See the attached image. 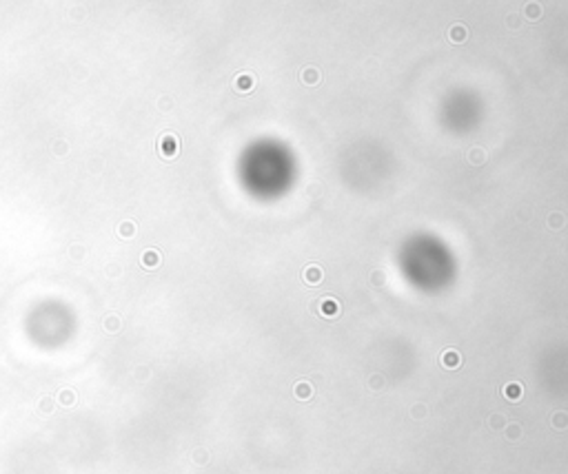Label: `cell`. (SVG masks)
<instances>
[{"instance_id": "obj_12", "label": "cell", "mask_w": 568, "mask_h": 474, "mask_svg": "<svg viewBox=\"0 0 568 474\" xmlns=\"http://www.w3.org/2000/svg\"><path fill=\"white\" fill-rule=\"evenodd\" d=\"M524 437V428L519 423H506V439L508 441H519V439Z\"/></svg>"}, {"instance_id": "obj_4", "label": "cell", "mask_w": 568, "mask_h": 474, "mask_svg": "<svg viewBox=\"0 0 568 474\" xmlns=\"http://www.w3.org/2000/svg\"><path fill=\"white\" fill-rule=\"evenodd\" d=\"M439 363H442L444 368H448V370H455V368L462 366V354L457 352V350L448 348L442 352V357H439Z\"/></svg>"}, {"instance_id": "obj_13", "label": "cell", "mask_w": 568, "mask_h": 474, "mask_svg": "<svg viewBox=\"0 0 568 474\" xmlns=\"http://www.w3.org/2000/svg\"><path fill=\"white\" fill-rule=\"evenodd\" d=\"M253 84H255V80H253V75H249V73L237 75V80H235V89H237V91H249Z\"/></svg>"}, {"instance_id": "obj_11", "label": "cell", "mask_w": 568, "mask_h": 474, "mask_svg": "<svg viewBox=\"0 0 568 474\" xmlns=\"http://www.w3.org/2000/svg\"><path fill=\"white\" fill-rule=\"evenodd\" d=\"M160 261H162L160 253L153 251V248H151V251H147V253L142 255V266H144V268H156V266L160 264Z\"/></svg>"}, {"instance_id": "obj_7", "label": "cell", "mask_w": 568, "mask_h": 474, "mask_svg": "<svg viewBox=\"0 0 568 474\" xmlns=\"http://www.w3.org/2000/svg\"><path fill=\"white\" fill-rule=\"evenodd\" d=\"M501 394H504L506 399H510V401H519V397H522V383H517V381L506 383L504 388H501Z\"/></svg>"}, {"instance_id": "obj_20", "label": "cell", "mask_w": 568, "mask_h": 474, "mask_svg": "<svg viewBox=\"0 0 568 474\" xmlns=\"http://www.w3.org/2000/svg\"><path fill=\"white\" fill-rule=\"evenodd\" d=\"M411 414H413V416H420V419H422V416H426V408L422 406V403H417V406L411 410Z\"/></svg>"}, {"instance_id": "obj_9", "label": "cell", "mask_w": 568, "mask_h": 474, "mask_svg": "<svg viewBox=\"0 0 568 474\" xmlns=\"http://www.w3.org/2000/svg\"><path fill=\"white\" fill-rule=\"evenodd\" d=\"M541 13H544V9H541L539 2H528L526 7H524V16H526V20H531V22L539 20Z\"/></svg>"}, {"instance_id": "obj_1", "label": "cell", "mask_w": 568, "mask_h": 474, "mask_svg": "<svg viewBox=\"0 0 568 474\" xmlns=\"http://www.w3.org/2000/svg\"><path fill=\"white\" fill-rule=\"evenodd\" d=\"M158 153L167 159L175 158V155L180 153V140L173 135V133H165V135L158 140Z\"/></svg>"}, {"instance_id": "obj_22", "label": "cell", "mask_w": 568, "mask_h": 474, "mask_svg": "<svg viewBox=\"0 0 568 474\" xmlns=\"http://www.w3.org/2000/svg\"><path fill=\"white\" fill-rule=\"evenodd\" d=\"M40 408H42V412H49V410H51V399H49V397L42 399V401H40Z\"/></svg>"}, {"instance_id": "obj_18", "label": "cell", "mask_w": 568, "mask_h": 474, "mask_svg": "<svg viewBox=\"0 0 568 474\" xmlns=\"http://www.w3.org/2000/svg\"><path fill=\"white\" fill-rule=\"evenodd\" d=\"M468 159H470V162H475V164H482V162H484V151L479 149V146L470 149V151H468Z\"/></svg>"}, {"instance_id": "obj_21", "label": "cell", "mask_w": 568, "mask_h": 474, "mask_svg": "<svg viewBox=\"0 0 568 474\" xmlns=\"http://www.w3.org/2000/svg\"><path fill=\"white\" fill-rule=\"evenodd\" d=\"M104 328H109L111 332H113V330H118V319H116V317H111L109 321L104 319Z\"/></svg>"}, {"instance_id": "obj_10", "label": "cell", "mask_w": 568, "mask_h": 474, "mask_svg": "<svg viewBox=\"0 0 568 474\" xmlns=\"http://www.w3.org/2000/svg\"><path fill=\"white\" fill-rule=\"evenodd\" d=\"M58 403H60V406H65V408H73V406H76V392L69 390V388H63V390H60V394H58Z\"/></svg>"}, {"instance_id": "obj_3", "label": "cell", "mask_w": 568, "mask_h": 474, "mask_svg": "<svg viewBox=\"0 0 568 474\" xmlns=\"http://www.w3.org/2000/svg\"><path fill=\"white\" fill-rule=\"evenodd\" d=\"M302 279H304V284H309V286H318V284L324 279V273L318 264H309L304 270H302Z\"/></svg>"}, {"instance_id": "obj_16", "label": "cell", "mask_w": 568, "mask_h": 474, "mask_svg": "<svg viewBox=\"0 0 568 474\" xmlns=\"http://www.w3.org/2000/svg\"><path fill=\"white\" fill-rule=\"evenodd\" d=\"M488 423H491L493 430H501L506 425V416L504 414H491L488 416Z\"/></svg>"}, {"instance_id": "obj_17", "label": "cell", "mask_w": 568, "mask_h": 474, "mask_svg": "<svg viewBox=\"0 0 568 474\" xmlns=\"http://www.w3.org/2000/svg\"><path fill=\"white\" fill-rule=\"evenodd\" d=\"M548 226H550V228H555V230L562 228V226H564V215H562V213H553V215L548 217Z\"/></svg>"}, {"instance_id": "obj_15", "label": "cell", "mask_w": 568, "mask_h": 474, "mask_svg": "<svg viewBox=\"0 0 568 474\" xmlns=\"http://www.w3.org/2000/svg\"><path fill=\"white\" fill-rule=\"evenodd\" d=\"M553 428L557 430H566L568 428V412H555L553 414Z\"/></svg>"}, {"instance_id": "obj_14", "label": "cell", "mask_w": 568, "mask_h": 474, "mask_svg": "<svg viewBox=\"0 0 568 474\" xmlns=\"http://www.w3.org/2000/svg\"><path fill=\"white\" fill-rule=\"evenodd\" d=\"M134 233H135V224H134V221H129V220L122 221V224L118 226V235L125 237V239H131V237H134Z\"/></svg>"}, {"instance_id": "obj_6", "label": "cell", "mask_w": 568, "mask_h": 474, "mask_svg": "<svg viewBox=\"0 0 568 474\" xmlns=\"http://www.w3.org/2000/svg\"><path fill=\"white\" fill-rule=\"evenodd\" d=\"M313 385L309 383V381H298L296 385H293V394H296L300 401H309L311 397H313Z\"/></svg>"}, {"instance_id": "obj_2", "label": "cell", "mask_w": 568, "mask_h": 474, "mask_svg": "<svg viewBox=\"0 0 568 474\" xmlns=\"http://www.w3.org/2000/svg\"><path fill=\"white\" fill-rule=\"evenodd\" d=\"M318 313L324 319H335L340 315V304H337L335 297H322L318 304Z\"/></svg>"}, {"instance_id": "obj_5", "label": "cell", "mask_w": 568, "mask_h": 474, "mask_svg": "<svg viewBox=\"0 0 568 474\" xmlns=\"http://www.w3.org/2000/svg\"><path fill=\"white\" fill-rule=\"evenodd\" d=\"M300 80L306 84V87H315V84H320V80H322V73H320L318 66H306V69H302Z\"/></svg>"}, {"instance_id": "obj_19", "label": "cell", "mask_w": 568, "mask_h": 474, "mask_svg": "<svg viewBox=\"0 0 568 474\" xmlns=\"http://www.w3.org/2000/svg\"><path fill=\"white\" fill-rule=\"evenodd\" d=\"M368 383H371V388H373V390H380L382 385H384V379L375 375V377H371V381H368Z\"/></svg>"}, {"instance_id": "obj_8", "label": "cell", "mask_w": 568, "mask_h": 474, "mask_svg": "<svg viewBox=\"0 0 568 474\" xmlns=\"http://www.w3.org/2000/svg\"><path fill=\"white\" fill-rule=\"evenodd\" d=\"M466 35H468V31H466L464 25H453L451 29H448V38H451V42H455V44L464 42Z\"/></svg>"}]
</instances>
